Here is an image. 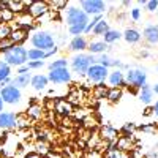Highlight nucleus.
Wrapping results in <instances>:
<instances>
[{"label":"nucleus","instance_id":"4c0bfd02","mask_svg":"<svg viewBox=\"0 0 158 158\" xmlns=\"http://www.w3.org/2000/svg\"><path fill=\"white\" fill-rule=\"evenodd\" d=\"M112 62H114V59L112 57H109L108 54H101L98 59H97V63H100V65H103L104 68H112Z\"/></svg>","mask_w":158,"mask_h":158},{"label":"nucleus","instance_id":"423d86ee","mask_svg":"<svg viewBox=\"0 0 158 158\" xmlns=\"http://www.w3.org/2000/svg\"><path fill=\"white\" fill-rule=\"evenodd\" d=\"M85 76H87V79H89V82L103 84V82L108 79V76H109V70L104 68L103 65H100V63H94V65H92V67L87 70Z\"/></svg>","mask_w":158,"mask_h":158},{"label":"nucleus","instance_id":"7ed1b4c3","mask_svg":"<svg viewBox=\"0 0 158 158\" xmlns=\"http://www.w3.org/2000/svg\"><path fill=\"white\" fill-rule=\"evenodd\" d=\"M94 63H97L95 56L85 54V52H79V54H76L74 57H71L70 67H71L73 73H76V74H84V76H85L87 70H89Z\"/></svg>","mask_w":158,"mask_h":158},{"label":"nucleus","instance_id":"c03bdc74","mask_svg":"<svg viewBox=\"0 0 158 158\" xmlns=\"http://www.w3.org/2000/svg\"><path fill=\"white\" fill-rule=\"evenodd\" d=\"M146 10L149 13H155L158 10V0H149V2H146Z\"/></svg>","mask_w":158,"mask_h":158},{"label":"nucleus","instance_id":"3c124183","mask_svg":"<svg viewBox=\"0 0 158 158\" xmlns=\"http://www.w3.org/2000/svg\"><path fill=\"white\" fill-rule=\"evenodd\" d=\"M57 52H59V48L56 46L54 49H51V51H48V52H46V59H49V57H52V56H54V54H57Z\"/></svg>","mask_w":158,"mask_h":158},{"label":"nucleus","instance_id":"a211bd4d","mask_svg":"<svg viewBox=\"0 0 158 158\" xmlns=\"http://www.w3.org/2000/svg\"><path fill=\"white\" fill-rule=\"evenodd\" d=\"M48 84H49L48 76H44V74H35V76H32L30 85H32V89H33V90L41 92V90H44V89L48 87Z\"/></svg>","mask_w":158,"mask_h":158},{"label":"nucleus","instance_id":"ddd939ff","mask_svg":"<svg viewBox=\"0 0 158 158\" xmlns=\"http://www.w3.org/2000/svg\"><path fill=\"white\" fill-rule=\"evenodd\" d=\"M141 35L149 44H158V25H153V24L146 25Z\"/></svg>","mask_w":158,"mask_h":158},{"label":"nucleus","instance_id":"c9c22d12","mask_svg":"<svg viewBox=\"0 0 158 158\" xmlns=\"http://www.w3.org/2000/svg\"><path fill=\"white\" fill-rule=\"evenodd\" d=\"M101 19H103V15H98V16L90 18V21H89V24H87V27H85V32H84V35H89V33H92V32H94V29L97 27V24H98Z\"/></svg>","mask_w":158,"mask_h":158},{"label":"nucleus","instance_id":"7c9ffc66","mask_svg":"<svg viewBox=\"0 0 158 158\" xmlns=\"http://www.w3.org/2000/svg\"><path fill=\"white\" fill-rule=\"evenodd\" d=\"M8 77H11V67L8 63H5L3 60H0V84Z\"/></svg>","mask_w":158,"mask_h":158},{"label":"nucleus","instance_id":"e433bc0d","mask_svg":"<svg viewBox=\"0 0 158 158\" xmlns=\"http://www.w3.org/2000/svg\"><path fill=\"white\" fill-rule=\"evenodd\" d=\"M15 18H16V15H15L11 10H0V22L8 24V22H11Z\"/></svg>","mask_w":158,"mask_h":158},{"label":"nucleus","instance_id":"5fc2aeb1","mask_svg":"<svg viewBox=\"0 0 158 158\" xmlns=\"http://www.w3.org/2000/svg\"><path fill=\"white\" fill-rule=\"evenodd\" d=\"M150 114H153V109L150 106H147L146 109H144V115H150Z\"/></svg>","mask_w":158,"mask_h":158},{"label":"nucleus","instance_id":"1a4fd4ad","mask_svg":"<svg viewBox=\"0 0 158 158\" xmlns=\"http://www.w3.org/2000/svg\"><path fill=\"white\" fill-rule=\"evenodd\" d=\"M25 6H27V15L32 19L43 18L44 15H48L51 11L48 2H25Z\"/></svg>","mask_w":158,"mask_h":158},{"label":"nucleus","instance_id":"412c9836","mask_svg":"<svg viewBox=\"0 0 158 158\" xmlns=\"http://www.w3.org/2000/svg\"><path fill=\"white\" fill-rule=\"evenodd\" d=\"M115 149L120 152H128L133 149V136H118L115 141Z\"/></svg>","mask_w":158,"mask_h":158},{"label":"nucleus","instance_id":"dca6fc26","mask_svg":"<svg viewBox=\"0 0 158 158\" xmlns=\"http://www.w3.org/2000/svg\"><path fill=\"white\" fill-rule=\"evenodd\" d=\"M54 109H56V112L57 114H60L62 117H67V115H70L71 114V111H73V106L67 101V100H63V98H57L56 101H54Z\"/></svg>","mask_w":158,"mask_h":158},{"label":"nucleus","instance_id":"603ef678","mask_svg":"<svg viewBox=\"0 0 158 158\" xmlns=\"http://www.w3.org/2000/svg\"><path fill=\"white\" fill-rule=\"evenodd\" d=\"M24 158H41V155H40L38 152H30V153H27Z\"/></svg>","mask_w":158,"mask_h":158},{"label":"nucleus","instance_id":"0eeeda50","mask_svg":"<svg viewBox=\"0 0 158 158\" xmlns=\"http://www.w3.org/2000/svg\"><path fill=\"white\" fill-rule=\"evenodd\" d=\"M0 97H2L5 104H19L22 100V92L21 89H18L16 85H6L0 89Z\"/></svg>","mask_w":158,"mask_h":158},{"label":"nucleus","instance_id":"8fccbe9b","mask_svg":"<svg viewBox=\"0 0 158 158\" xmlns=\"http://www.w3.org/2000/svg\"><path fill=\"white\" fill-rule=\"evenodd\" d=\"M38 139L41 141V142H46V139H48V133H46V131H40V133H38Z\"/></svg>","mask_w":158,"mask_h":158},{"label":"nucleus","instance_id":"f257e3e1","mask_svg":"<svg viewBox=\"0 0 158 158\" xmlns=\"http://www.w3.org/2000/svg\"><path fill=\"white\" fill-rule=\"evenodd\" d=\"M125 82L133 90H139L142 85L147 84V70L146 68H128L125 71Z\"/></svg>","mask_w":158,"mask_h":158},{"label":"nucleus","instance_id":"37998d69","mask_svg":"<svg viewBox=\"0 0 158 158\" xmlns=\"http://www.w3.org/2000/svg\"><path fill=\"white\" fill-rule=\"evenodd\" d=\"M44 60H36V62H27V68L29 70H40L44 67Z\"/></svg>","mask_w":158,"mask_h":158},{"label":"nucleus","instance_id":"9b49d317","mask_svg":"<svg viewBox=\"0 0 158 158\" xmlns=\"http://www.w3.org/2000/svg\"><path fill=\"white\" fill-rule=\"evenodd\" d=\"M18 123V114L11 111L0 112V130H13Z\"/></svg>","mask_w":158,"mask_h":158},{"label":"nucleus","instance_id":"4468645a","mask_svg":"<svg viewBox=\"0 0 158 158\" xmlns=\"http://www.w3.org/2000/svg\"><path fill=\"white\" fill-rule=\"evenodd\" d=\"M87 46H89V43H87V40H85L84 35H82V36H73L71 41H70V44H68V49H70L71 52H77V54H79V52L85 51Z\"/></svg>","mask_w":158,"mask_h":158},{"label":"nucleus","instance_id":"c756f323","mask_svg":"<svg viewBox=\"0 0 158 158\" xmlns=\"http://www.w3.org/2000/svg\"><path fill=\"white\" fill-rule=\"evenodd\" d=\"M108 90H109L108 85H104V84H97V85L94 87V90H92V94H94V98L101 100V98H106V97H108Z\"/></svg>","mask_w":158,"mask_h":158},{"label":"nucleus","instance_id":"58836bf2","mask_svg":"<svg viewBox=\"0 0 158 158\" xmlns=\"http://www.w3.org/2000/svg\"><path fill=\"white\" fill-rule=\"evenodd\" d=\"M13 46H16L15 43L11 41V38H6V40H2V41H0V54H6V52L13 48Z\"/></svg>","mask_w":158,"mask_h":158},{"label":"nucleus","instance_id":"72a5a7b5","mask_svg":"<svg viewBox=\"0 0 158 158\" xmlns=\"http://www.w3.org/2000/svg\"><path fill=\"white\" fill-rule=\"evenodd\" d=\"M68 65L70 62L67 59H57L54 62H51L48 67H49V71H52V70H59V68H68Z\"/></svg>","mask_w":158,"mask_h":158},{"label":"nucleus","instance_id":"aec40b11","mask_svg":"<svg viewBox=\"0 0 158 158\" xmlns=\"http://www.w3.org/2000/svg\"><path fill=\"white\" fill-rule=\"evenodd\" d=\"M101 138L108 142H115L118 139V130L111 125H104L101 128Z\"/></svg>","mask_w":158,"mask_h":158},{"label":"nucleus","instance_id":"f704fd0d","mask_svg":"<svg viewBox=\"0 0 158 158\" xmlns=\"http://www.w3.org/2000/svg\"><path fill=\"white\" fill-rule=\"evenodd\" d=\"M11 33H13V27H11V25H10V24L0 22V41H2V40L10 38Z\"/></svg>","mask_w":158,"mask_h":158},{"label":"nucleus","instance_id":"c85d7f7f","mask_svg":"<svg viewBox=\"0 0 158 158\" xmlns=\"http://www.w3.org/2000/svg\"><path fill=\"white\" fill-rule=\"evenodd\" d=\"M111 30V27H109V22L108 21H104V19H101L98 24H97V27L94 29V33L95 36H104V33L106 32H109Z\"/></svg>","mask_w":158,"mask_h":158},{"label":"nucleus","instance_id":"a19ab883","mask_svg":"<svg viewBox=\"0 0 158 158\" xmlns=\"http://www.w3.org/2000/svg\"><path fill=\"white\" fill-rule=\"evenodd\" d=\"M106 158H130V155L127 152H120V150L115 149V150H109Z\"/></svg>","mask_w":158,"mask_h":158},{"label":"nucleus","instance_id":"9d476101","mask_svg":"<svg viewBox=\"0 0 158 158\" xmlns=\"http://www.w3.org/2000/svg\"><path fill=\"white\" fill-rule=\"evenodd\" d=\"M49 82L56 84V85H62V84H68L71 82V73L68 68H59V70H52L48 74Z\"/></svg>","mask_w":158,"mask_h":158},{"label":"nucleus","instance_id":"2eb2a0df","mask_svg":"<svg viewBox=\"0 0 158 158\" xmlns=\"http://www.w3.org/2000/svg\"><path fill=\"white\" fill-rule=\"evenodd\" d=\"M108 48H109V46L104 43V41H101V40H94V41H90L89 46H87L89 54H92V56H101V54H106V49H108Z\"/></svg>","mask_w":158,"mask_h":158},{"label":"nucleus","instance_id":"4d7b16f0","mask_svg":"<svg viewBox=\"0 0 158 158\" xmlns=\"http://www.w3.org/2000/svg\"><path fill=\"white\" fill-rule=\"evenodd\" d=\"M3 100H2V97H0V112H3Z\"/></svg>","mask_w":158,"mask_h":158},{"label":"nucleus","instance_id":"13d9d810","mask_svg":"<svg viewBox=\"0 0 158 158\" xmlns=\"http://www.w3.org/2000/svg\"><path fill=\"white\" fill-rule=\"evenodd\" d=\"M138 3H139V5H142V6H146V0H139Z\"/></svg>","mask_w":158,"mask_h":158},{"label":"nucleus","instance_id":"20e7f679","mask_svg":"<svg viewBox=\"0 0 158 158\" xmlns=\"http://www.w3.org/2000/svg\"><path fill=\"white\" fill-rule=\"evenodd\" d=\"M27 49L24 46H13L6 54L3 56V62L8 63L10 67H22L27 65Z\"/></svg>","mask_w":158,"mask_h":158},{"label":"nucleus","instance_id":"de8ad7c7","mask_svg":"<svg viewBox=\"0 0 158 158\" xmlns=\"http://www.w3.org/2000/svg\"><path fill=\"white\" fill-rule=\"evenodd\" d=\"M36 149H38V153H46L48 152V144L46 142H38Z\"/></svg>","mask_w":158,"mask_h":158},{"label":"nucleus","instance_id":"bf43d9fd","mask_svg":"<svg viewBox=\"0 0 158 158\" xmlns=\"http://www.w3.org/2000/svg\"><path fill=\"white\" fill-rule=\"evenodd\" d=\"M156 73H158V68H156Z\"/></svg>","mask_w":158,"mask_h":158},{"label":"nucleus","instance_id":"2f4dec72","mask_svg":"<svg viewBox=\"0 0 158 158\" xmlns=\"http://www.w3.org/2000/svg\"><path fill=\"white\" fill-rule=\"evenodd\" d=\"M81 100H82V92L81 90H71L70 92V94H68V98H67V101L71 104V106H73V104H79V103H81Z\"/></svg>","mask_w":158,"mask_h":158},{"label":"nucleus","instance_id":"f03ea898","mask_svg":"<svg viewBox=\"0 0 158 158\" xmlns=\"http://www.w3.org/2000/svg\"><path fill=\"white\" fill-rule=\"evenodd\" d=\"M30 43L35 49H41L44 52L56 48V38L48 30H38L30 36Z\"/></svg>","mask_w":158,"mask_h":158},{"label":"nucleus","instance_id":"4be33fe9","mask_svg":"<svg viewBox=\"0 0 158 158\" xmlns=\"http://www.w3.org/2000/svg\"><path fill=\"white\" fill-rule=\"evenodd\" d=\"M10 38H11V41L15 43L16 46H22V43L29 38V32H27V30H24V29L16 27V29H13V33H11Z\"/></svg>","mask_w":158,"mask_h":158},{"label":"nucleus","instance_id":"5701e85b","mask_svg":"<svg viewBox=\"0 0 158 158\" xmlns=\"http://www.w3.org/2000/svg\"><path fill=\"white\" fill-rule=\"evenodd\" d=\"M30 81H32V74L27 73V74H16V77H13V85H16L18 89H24V87H29L30 85Z\"/></svg>","mask_w":158,"mask_h":158},{"label":"nucleus","instance_id":"f8f14e48","mask_svg":"<svg viewBox=\"0 0 158 158\" xmlns=\"http://www.w3.org/2000/svg\"><path fill=\"white\" fill-rule=\"evenodd\" d=\"M108 82H109L111 89H123V87H127L123 70H112V71H109Z\"/></svg>","mask_w":158,"mask_h":158},{"label":"nucleus","instance_id":"49530a36","mask_svg":"<svg viewBox=\"0 0 158 158\" xmlns=\"http://www.w3.org/2000/svg\"><path fill=\"white\" fill-rule=\"evenodd\" d=\"M139 130H141V131H146V133H153V131L156 130V127H155L153 123H152V125H141Z\"/></svg>","mask_w":158,"mask_h":158},{"label":"nucleus","instance_id":"864d4df0","mask_svg":"<svg viewBox=\"0 0 158 158\" xmlns=\"http://www.w3.org/2000/svg\"><path fill=\"white\" fill-rule=\"evenodd\" d=\"M152 109H153V115L158 118V101H155V104L152 106Z\"/></svg>","mask_w":158,"mask_h":158},{"label":"nucleus","instance_id":"f3484780","mask_svg":"<svg viewBox=\"0 0 158 158\" xmlns=\"http://www.w3.org/2000/svg\"><path fill=\"white\" fill-rule=\"evenodd\" d=\"M138 98H139L141 103L147 104V106H149V104H152V101H153V90H152V85H150V84L142 85V87L139 89Z\"/></svg>","mask_w":158,"mask_h":158},{"label":"nucleus","instance_id":"b1692460","mask_svg":"<svg viewBox=\"0 0 158 158\" xmlns=\"http://www.w3.org/2000/svg\"><path fill=\"white\" fill-rule=\"evenodd\" d=\"M122 97H123V90L122 89H111L109 87L106 100H108L109 104H117V103H120Z\"/></svg>","mask_w":158,"mask_h":158},{"label":"nucleus","instance_id":"6ab92c4d","mask_svg":"<svg viewBox=\"0 0 158 158\" xmlns=\"http://www.w3.org/2000/svg\"><path fill=\"white\" fill-rule=\"evenodd\" d=\"M122 38L125 40L128 44H136V43L141 41L142 35H141V32H139L138 29H133V27H131V29H127V30L122 33Z\"/></svg>","mask_w":158,"mask_h":158},{"label":"nucleus","instance_id":"473e14b6","mask_svg":"<svg viewBox=\"0 0 158 158\" xmlns=\"http://www.w3.org/2000/svg\"><path fill=\"white\" fill-rule=\"evenodd\" d=\"M136 130H138L136 123H133V122H128V123H125L120 130H118V133L123 135V136H133V133H135Z\"/></svg>","mask_w":158,"mask_h":158},{"label":"nucleus","instance_id":"ea45409f","mask_svg":"<svg viewBox=\"0 0 158 158\" xmlns=\"http://www.w3.org/2000/svg\"><path fill=\"white\" fill-rule=\"evenodd\" d=\"M30 125V118L25 115H18V123H16V128H27Z\"/></svg>","mask_w":158,"mask_h":158},{"label":"nucleus","instance_id":"39448f33","mask_svg":"<svg viewBox=\"0 0 158 158\" xmlns=\"http://www.w3.org/2000/svg\"><path fill=\"white\" fill-rule=\"evenodd\" d=\"M90 18L85 15V13L77 8V6H70L67 10V25L70 27H87Z\"/></svg>","mask_w":158,"mask_h":158},{"label":"nucleus","instance_id":"6e6552de","mask_svg":"<svg viewBox=\"0 0 158 158\" xmlns=\"http://www.w3.org/2000/svg\"><path fill=\"white\" fill-rule=\"evenodd\" d=\"M81 10L89 18H94V16L103 15V13L106 11V3H104L103 0H82Z\"/></svg>","mask_w":158,"mask_h":158},{"label":"nucleus","instance_id":"cd10ccee","mask_svg":"<svg viewBox=\"0 0 158 158\" xmlns=\"http://www.w3.org/2000/svg\"><path fill=\"white\" fill-rule=\"evenodd\" d=\"M27 59L29 62H36V60H46V52L41 51V49H29L27 51Z\"/></svg>","mask_w":158,"mask_h":158},{"label":"nucleus","instance_id":"a878e982","mask_svg":"<svg viewBox=\"0 0 158 158\" xmlns=\"http://www.w3.org/2000/svg\"><path fill=\"white\" fill-rule=\"evenodd\" d=\"M10 10L15 13V15H24V13H27V6H25V2L22 0H11L10 2Z\"/></svg>","mask_w":158,"mask_h":158},{"label":"nucleus","instance_id":"6e6d98bb","mask_svg":"<svg viewBox=\"0 0 158 158\" xmlns=\"http://www.w3.org/2000/svg\"><path fill=\"white\" fill-rule=\"evenodd\" d=\"M152 90H153V94H156V95H158V82H156L155 85H152Z\"/></svg>","mask_w":158,"mask_h":158},{"label":"nucleus","instance_id":"bb28decb","mask_svg":"<svg viewBox=\"0 0 158 158\" xmlns=\"http://www.w3.org/2000/svg\"><path fill=\"white\" fill-rule=\"evenodd\" d=\"M120 38H122V32H118V30H114V29H111L109 32H106V33H104V36H103V41H104V43H106V44L109 46V44H112V43L118 41Z\"/></svg>","mask_w":158,"mask_h":158},{"label":"nucleus","instance_id":"09e8293b","mask_svg":"<svg viewBox=\"0 0 158 158\" xmlns=\"http://www.w3.org/2000/svg\"><path fill=\"white\" fill-rule=\"evenodd\" d=\"M29 71H30V70L27 68V65H22V67H19V68L16 70V73H18V74H27Z\"/></svg>","mask_w":158,"mask_h":158},{"label":"nucleus","instance_id":"a18cd8bd","mask_svg":"<svg viewBox=\"0 0 158 158\" xmlns=\"http://www.w3.org/2000/svg\"><path fill=\"white\" fill-rule=\"evenodd\" d=\"M141 13H142L141 8H133V10H131V19H133L135 22H138L141 19Z\"/></svg>","mask_w":158,"mask_h":158},{"label":"nucleus","instance_id":"79ce46f5","mask_svg":"<svg viewBox=\"0 0 158 158\" xmlns=\"http://www.w3.org/2000/svg\"><path fill=\"white\" fill-rule=\"evenodd\" d=\"M48 5L54 6V10H63L68 6V2H65V0H54V2H48Z\"/></svg>","mask_w":158,"mask_h":158},{"label":"nucleus","instance_id":"393cba45","mask_svg":"<svg viewBox=\"0 0 158 158\" xmlns=\"http://www.w3.org/2000/svg\"><path fill=\"white\" fill-rule=\"evenodd\" d=\"M25 114H27V117L30 118V120H38V118H41V115H43V108L40 106V104L32 103Z\"/></svg>","mask_w":158,"mask_h":158}]
</instances>
